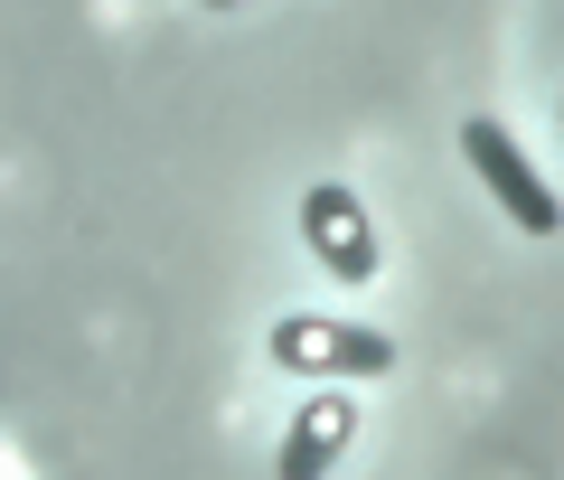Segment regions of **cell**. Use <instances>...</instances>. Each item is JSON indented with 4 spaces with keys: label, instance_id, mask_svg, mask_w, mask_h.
<instances>
[{
    "label": "cell",
    "instance_id": "obj_1",
    "mask_svg": "<svg viewBox=\"0 0 564 480\" xmlns=\"http://www.w3.org/2000/svg\"><path fill=\"white\" fill-rule=\"evenodd\" d=\"M462 151H470V170L489 180V199L508 207V226H527V236H555L564 226V207H555V189L527 170V151L499 132V122H462Z\"/></svg>",
    "mask_w": 564,
    "mask_h": 480
},
{
    "label": "cell",
    "instance_id": "obj_2",
    "mask_svg": "<svg viewBox=\"0 0 564 480\" xmlns=\"http://www.w3.org/2000/svg\"><path fill=\"white\" fill-rule=\"evenodd\" d=\"M273 359L282 367H329V377H386V367H395V340H377V330H339V320H282Z\"/></svg>",
    "mask_w": 564,
    "mask_h": 480
},
{
    "label": "cell",
    "instance_id": "obj_3",
    "mask_svg": "<svg viewBox=\"0 0 564 480\" xmlns=\"http://www.w3.org/2000/svg\"><path fill=\"white\" fill-rule=\"evenodd\" d=\"M302 217H311V255H321L339 282H367V274H377V236H367V207L348 199V189H311Z\"/></svg>",
    "mask_w": 564,
    "mask_h": 480
},
{
    "label": "cell",
    "instance_id": "obj_4",
    "mask_svg": "<svg viewBox=\"0 0 564 480\" xmlns=\"http://www.w3.org/2000/svg\"><path fill=\"white\" fill-rule=\"evenodd\" d=\"M339 442H348V405L321 396L302 424H292V442H282V480H321L329 461H339Z\"/></svg>",
    "mask_w": 564,
    "mask_h": 480
},
{
    "label": "cell",
    "instance_id": "obj_5",
    "mask_svg": "<svg viewBox=\"0 0 564 480\" xmlns=\"http://www.w3.org/2000/svg\"><path fill=\"white\" fill-rule=\"evenodd\" d=\"M207 10H236V0H207Z\"/></svg>",
    "mask_w": 564,
    "mask_h": 480
}]
</instances>
